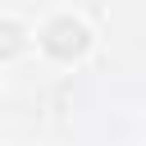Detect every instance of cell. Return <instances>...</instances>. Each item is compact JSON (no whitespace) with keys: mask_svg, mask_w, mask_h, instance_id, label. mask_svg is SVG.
Listing matches in <instances>:
<instances>
[{"mask_svg":"<svg viewBox=\"0 0 146 146\" xmlns=\"http://www.w3.org/2000/svg\"><path fill=\"white\" fill-rule=\"evenodd\" d=\"M27 46H32L27 27H23L18 18H0V59H18Z\"/></svg>","mask_w":146,"mask_h":146,"instance_id":"2","label":"cell"},{"mask_svg":"<svg viewBox=\"0 0 146 146\" xmlns=\"http://www.w3.org/2000/svg\"><path fill=\"white\" fill-rule=\"evenodd\" d=\"M36 41H41V50H46L50 59L73 64V59H82V55L91 50V27H87L82 18H73V14H55V18L36 32Z\"/></svg>","mask_w":146,"mask_h":146,"instance_id":"1","label":"cell"}]
</instances>
